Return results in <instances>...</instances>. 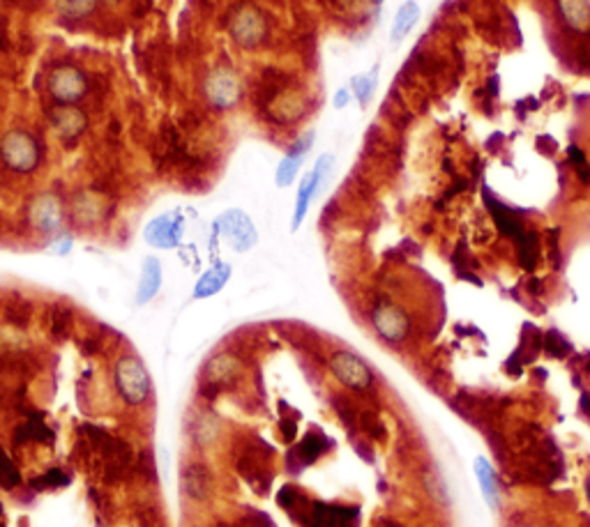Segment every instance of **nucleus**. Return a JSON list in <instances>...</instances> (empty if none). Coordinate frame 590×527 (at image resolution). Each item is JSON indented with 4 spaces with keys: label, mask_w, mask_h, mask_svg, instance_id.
<instances>
[{
    "label": "nucleus",
    "mask_w": 590,
    "mask_h": 527,
    "mask_svg": "<svg viewBox=\"0 0 590 527\" xmlns=\"http://www.w3.org/2000/svg\"><path fill=\"white\" fill-rule=\"evenodd\" d=\"M114 387L130 408H141L153 397V378L137 355H123L114 364Z\"/></svg>",
    "instance_id": "f257e3e1"
},
{
    "label": "nucleus",
    "mask_w": 590,
    "mask_h": 527,
    "mask_svg": "<svg viewBox=\"0 0 590 527\" xmlns=\"http://www.w3.org/2000/svg\"><path fill=\"white\" fill-rule=\"evenodd\" d=\"M42 157H44L42 143L26 130H10L0 141V161L12 173H19V176L35 173L40 169Z\"/></svg>",
    "instance_id": "f03ea898"
},
{
    "label": "nucleus",
    "mask_w": 590,
    "mask_h": 527,
    "mask_svg": "<svg viewBox=\"0 0 590 527\" xmlns=\"http://www.w3.org/2000/svg\"><path fill=\"white\" fill-rule=\"evenodd\" d=\"M228 35L243 51H259L270 37V23L266 14L251 3L233 7L228 14Z\"/></svg>",
    "instance_id": "7ed1b4c3"
},
{
    "label": "nucleus",
    "mask_w": 590,
    "mask_h": 527,
    "mask_svg": "<svg viewBox=\"0 0 590 527\" xmlns=\"http://www.w3.org/2000/svg\"><path fill=\"white\" fill-rule=\"evenodd\" d=\"M212 228H215L217 238L224 240L238 254L254 249L256 242H259V231H256L251 216L244 210H240V208H231V210L221 212Z\"/></svg>",
    "instance_id": "20e7f679"
},
{
    "label": "nucleus",
    "mask_w": 590,
    "mask_h": 527,
    "mask_svg": "<svg viewBox=\"0 0 590 527\" xmlns=\"http://www.w3.org/2000/svg\"><path fill=\"white\" fill-rule=\"evenodd\" d=\"M88 90V76L76 65H56L46 72V92L53 104H79Z\"/></svg>",
    "instance_id": "39448f33"
},
{
    "label": "nucleus",
    "mask_w": 590,
    "mask_h": 527,
    "mask_svg": "<svg viewBox=\"0 0 590 527\" xmlns=\"http://www.w3.org/2000/svg\"><path fill=\"white\" fill-rule=\"evenodd\" d=\"M332 166H335V157L332 154H321L316 159V164L309 173H305V177L300 180V187H298V193H295V210H293V224L291 228L298 231V228L305 224V216L309 212V205L312 201L316 199L318 192L323 189L325 180L332 173Z\"/></svg>",
    "instance_id": "423d86ee"
},
{
    "label": "nucleus",
    "mask_w": 590,
    "mask_h": 527,
    "mask_svg": "<svg viewBox=\"0 0 590 527\" xmlns=\"http://www.w3.org/2000/svg\"><path fill=\"white\" fill-rule=\"evenodd\" d=\"M46 118L58 141L68 148H74L88 131V114L79 104H52L46 108Z\"/></svg>",
    "instance_id": "0eeeda50"
},
{
    "label": "nucleus",
    "mask_w": 590,
    "mask_h": 527,
    "mask_svg": "<svg viewBox=\"0 0 590 527\" xmlns=\"http://www.w3.org/2000/svg\"><path fill=\"white\" fill-rule=\"evenodd\" d=\"M328 369L330 374L339 380L341 385L353 391H367L374 385V374L369 369V364L348 350L332 352Z\"/></svg>",
    "instance_id": "6e6552de"
},
{
    "label": "nucleus",
    "mask_w": 590,
    "mask_h": 527,
    "mask_svg": "<svg viewBox=\"0 0 590 527\" xmlns=\"http://www.w3.org/2000/svg\"><path fill=\"white\" fill-rule=\"evenodd\" d=\"M185 235V216L180 210H171L164 215L155 216L143 228V240H146L153 249H176L178 244L182 242Z\"/></svg>",
    "instance_id": "1a4fd4ad"
},
{
    "label": "nucleus",
    "mask_w": 590,
    "mask_h": 527,
    "mask_svg": "<svg viewBox=\"0 0 590 527\" xmlns=\"http://www.w3.org/2000/svg\"><path fill=\"white\" fill-rule=\"evenodd\" d=\"M205 97H208L211 106L219 108V111H228V108L235 106L243 97V85H240L238 75L227 67L215 69L205 81Z\"/></svg>",
    "instance_id": "9d476101"
},
{
    "label": "nucleus",
    "mask_w": 590,
    "mask_h": 527,
    "mask_svg": "<svg viewBox=\"0 0 590 527\" xmlns=\"http://www.w3.org/2000/svg\"><path fill=\"white\" fill-rule=\"evenodd\" d=\"M65 212L53 193H40L28 205V224L42 235H56L63 226Z\"/></svg>",
    "instance_id": "9b49d317"
},
{
    "label": "nucleus",
    "mask_w": 590,
    "mask_h": 527,
    "mask_svg": "<svg viewBox=\"0 0 590 527\" xmlns=\"http://www.w3.org/2000/svg\"><path fill=\"white\" fill-rule=\"evenodd\" d=\"M371 325H374L376 334L380 339H386L387 343H399V341L406 339L409 334V316L403 313V309L390 304V302H383V304H376L374 311H371Z\"/></svg>",
    "instance_id": "f8f14e48"
},
{
    "label": "nucleus",
    "mask_w": 590,
    "mask_h": 527,
    "mask_svg": "<svg viewBox=\"0 0 590 527\" xmlns=\"http://www.w3.org/2000/svg\"><path fill=\"white\" fill-rule=\"evenodd\" d=\"M314 138H316V131H305L298 141L291 143V148L286 150L284 157L279 159L277 170H275V182H277L279 189H286L293 185L295 177H298V173H300L302 169V161H305V157L309 154V150L314 148Z\"/></svg>",
    "instance_id": "ddd939ff"
},
{
    "label": "nucleus",
    "mask_w": 590,
    "mask_h": 527,
    "mask_svg": "<svg viewBox=\"0 0 590 527\" xmlns=\"http://www.w3.org/2000/svg\"><path fill=\"white\" fill-rule=\"evenodd\" d=\"M243 374L238 358L231 352H219L203 369V387H212V394L219 389H227L228 385H235Z\"/></svg>",
    "instance_id": "4468645a"
},
{
    "label": "nucleus",
    "mask_w": 590,
    "mask_h": 527,
    "mask_svg": "<svg viewBox=\"0 0 590 527\" xmlns=\"http://www.w3.org/2000/svg\"><path fill=\"white\" fill-rule=\"evenodd\" d=\"M267 115L279 122V125H295V120H300L305 115V99L295 88H282L275 92L266 102Z\"/></svg>",
    "instance_id": "2eb2a0df"
},
{
    "label": "nucleus",
    "mask_w": 590,
    "mask_h": 527,
    "mask_svg": "<svg viewBox=\"0 0 590 527\" xmlns=\"http://www.w3.org/2000/svg\"><path fill=\"white\" fill-rule=\"evenodd\" d=\"M212 486H215L212 472L203 463L185 465V470H182V491H185L189 499H196V502L211 499Z\"/></svg>",
    "instance_id": "dca6fc26"
},
{
    "label": "nucleus",
    "mask_w": 590,
    "mask_h": 527,
    "mask_svg": "<svg viewBox=\"0 0 590 527\" xmlns=\"http://www.w3.org/2000/svg\"><path fill=\"white\" fill-rule=\"evenodd\" d=\"M233 274V267L224 261L212 263V267H208L203 274L199 277V281L194 284L192 297L194 300H208V297L217 295L224 290V286L228 284V279Z\"/></svg>",
    "instance_id": "f3484780"
},
{
    "label": "nucleus",
    "mask_w": 590,
    "mask_h": 527,
    "mask_svg": "<svg viewBox=\"0 0 590 527\" xmlns=\"http://www.w3.org/2000/svg\"><path fill=\"white\" fill-rule=\"evenodd\" d=\"M72 215L84 226H95L107 215V201L95 192H81L72 203Z\"/></svg>",
    "instance_id": "a211bd4d"
},
{
    "label": "nucleus",
    "mask_w": 590,
    "mask_h": 527,
    "mask_svg": "<svg viewBox=\"0 0 590 527\" xmlns=\"http://www.w3.org/2000/svg\"><path fill=\"white\" fill-rule=\"evenodd\" d=\"M162 279H164V272H162V263L155 256H148L146 261L141 265V277H139V286H137V304L146 306L148 302H153L155 295L162 288Z\"/></svg>",
    "instance_id": "6ab92c4d"
},
{
    "label": "nucleus",
    "mask_w": 590,
    "mask_h": 527,
    "mask_svg": "<svg viewBox=\"0 0 590 527\" xmlns=\"http://www.w3.org/2000/svg\"><path fill=\"white\" fill-rule=\"evenodd\" d=\"M562 21L577 33L590 30V3L588 0H556Z\"/></svg>",
    "instance_id": "aec40b11"
},
{
    "label": "nucleus",
    "mask_w": 590,
    "mask_h": 527,
    "mask_svg": "<svg viewBox=\"0 0 590 527\" xmlns=\"http://www.w3.org/2000/svg\"><path fill=\"white\" fill-rule=\"evenodd\" d=\"M420 21V5L415 0H406L402 7L395 14V21H392V42H402L406 40V35L415 28V23Z\"/></svg>",
    "instance_id": "412c9836"
},
{
    "label": "nucleus",
    "mask_w": 590,
    "mask_h": 527,
    "mask_svg": "<svg viewBox=\"0 0 590 527\" xmlns=\"http://www.w3.org/2000/svg\"><path fill=\"white\" fill-rule=\"evenodd\" d=\"M100 7V0H56V12L65 21H84L92 17Z\"/></svg>",
    "instance_id": "4be33fe9"
},
{
    "label": "nucleus",
    "mask_w": 590,
    "mask_h": 527,
    "mask_svg": "<svg viewBox=\"0 0 590 527\" xmlns=\"http://www.w3.org/2000/svg\"><path fill=\"white\" fill-rule=\"evenodd\" d=\"M376 85H379V65H376L371 72H367V75L353 76L351 90L353 97L360 102V106H367V104L371 102V97H374L376 92Z\"/></svg>",
    "instance_id": "5701e85b"
},
{
    "label": "nucleus",
    "mask_w": 590,
    "mask_h": 527,
    "mask_svg": "<svg viewBox=\"0 0 590 527\" xmlns=\"http://www.w3.org/2000/svg\"><path fill=\"white\" fill-rule=\"evenodd\" d=\"M323 443H325L323 436L309 433V436H305V440H302V443L298 444V447H295L291 453L298 456L300 465H309V463H314L318 456H321V452H323Z\"/></svg>",
    "instance_id": "b1692460"
},
{
    "label": "nucleus",
    "mask_w": 590,
    "mask_h": 527,
    "mask_svg": "<svg viewBox=\"0 0 590 527\" xmlns=\"http://www.w3.org/2000/svg\"><path fill=\"white\" fill-rule=\"evenodd\" d=\"M475 472H477V482H480V488H482L484 498L491 507H496V479L494 472L489 468V463L484 459H477L475 463Z\"/></svg>",
    "instance_id": "393cba45"
},
{
    "label": "nucleus",
    "mask_w": 590,
    "mask_h": 527,
    "mask_svg": "<svg viewBox=\"0 0 590 527\" xmlns=\"http://www.w3.org/2000/svg\"><path fill=\"white\" fill-rule=\"evenodd\" d=\"M21 484V475L14 468L10 459H7V453L0 449V486L3 488H14Z\"/></svg>",
    "instance_id": "a878e982"
},
{
    "label": "nucleus",
    "mask_w": 590,
    "mask_h": 527,
    "mask_svg": "<svg viewBox=\"0 0 590 527\" xmlns=\"http://www.w3.org/2000/svg\"><path fill=\"white\" fill-rule=\"evenodd\" d=\"M40 486H63V484H68V475L60 470H52L49 475L40 476Z\"/></svg>",
    "instance_id": "bb28decb"
},
{
    "label": "nucleus",
    "mask_w": 590,
    "mask_h": 527,
    "mask_svg": "<svg viewBox=\"0 0 590 527\" xmlns=\"http://www.w3.org/2000/svg\"><path fill=\"white\" fill-rule=\"evenodd\" d=\"M351 99H353L351 88H339V90L335 92V97H332V106H335L337 111H341V108H347L348 104H351Z\"/></svg>",
    "instance_id": "cd10ccee"
},
{
    "label": "nucleus",
    "mask_w": 590,
    "mask_h": 527,
    "mask_svg": "<svg viewBox=\"0 0 590 527\" xmlns=\"http://www.w3.org/2000/svg\"><path fill=\"white\" fill-rule=\"evenodd\" d=\"M68 323H69V313L68 311H56L53 313V332L56 334H63L65 329H68ZM68 334V332H65Z\"/></svg>",
    "instance_id": "c85d7f7f"
},
{
    "label": "nucleus",
    "mask_w": 590,
    "mask_h": 527,
    "mask_svg": "<svg viewBox=\"0 0 590 527\" xmlns=\"http://www.w3.org/2000/svg\"><path fill=\"white\" fill-rule=\"evenodd\" d=\"M72 244H74V240L69 238V235H60L58 240H53V251H56L58 256H65L72 251Z\"/></svg>",
    "instance_id": "c756f323"
},
{
    "label": "nucleus",
    "mask_w": 590,
    "mask_h": 527,
    "mask_svg": "<svg viewBox=\"0 0 590 527\" xmlns=\"http://www.w3.org/2000/svg\"><path fill=\"white\" fill-rule=\"evenodd\" d=\"M568 154H570V159H572L574 164L579 166V169H581V166H586V154L581 153V150L577 148V146H570V148H568Z\"/></svg>",
    "instance_id": "7c9ffc66"
},
{
    "label": "nucleus",
    "mask_w": 590,
    "mask_h": 527,
    "mask_svg": "<svg viewBox=\"0 0 590 527\" xmlns=\"http://www.w3.org/2000/svg\"><path fill=\"white\" fill-rule=\"evenodd\" d=\"M379 3H380V0H379Z\"/></svg>",
    "instance_id": "2f4dec72"
}]
</instances>
